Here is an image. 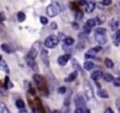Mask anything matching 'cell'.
<instances>
[{
  "label": "cell",
  "mask_w": 120,
  "mask_h": 113,
  "mask_svg": "<svg viewBox=\"0 0 120 113\" xmlns=\"http://www.w3.org/2000/svg\"><path fill=\"white\" fill-rule=\"evenodd\" d=\"M33 80L38 87V90L45 95H48V89L46 87V83L44 80V78L39 74H35L33 76Z\"/></svg>",
  "instance_id": "obj_1"
},
{
  "label": "cell",
  "mask_w": 120,
  "mask_h": 113,
  "mask_svg": "<svg viewBox=\"0 0 120 113\" xmlns=\"http://www.w3.org/2000/svg\"><path fill=\"white\" fill-rule=\"evenodd\" d=\"M58 43H59V38L54 35H49L44 41V45L48 49H54L58 45Z\"/></svg>",
  "instance_id": "obj_2"
},
{
  "label": "cell",
  "mask_w": 120,
  "mask_h": 113,
  "mask_svg": "<svg viewBox=\"0 0 120 113\" xmlns=\"http://www.w3.org/2000/svg\"><path fill=\"white\" fill-rule=\"evenodd\" d=\"M46 12H47V15L49 17H51V18L55 17L58 14V12H59V6H58V4H56V3L50 4L47 7V8H46Z\"/></svg>",
  "instance_id": "obj_3"
},
{
  "label": "cell",
  "mask_w": 120,
  "mask_h": 113,
  "mask_svg": "<svg viewBox=\"0 0 120 113\" xmlns=\"http://www.w3.org/2000/svg\"><path fill=\"white\" fill-rule=\"evenodd\" d=\"M39 49H40V42H39V41H37V42H35V43L32 45L30 50L28 51L27 56L30 57V58L35 59V58L38 56V53Z\"/></svg>",
  "instance_id": "obj_4"
},
{
  "label": "cell",
  "mask_w": 120,
  "mask_h": 113,
  "mask_svg": "<svg viewBox=\"0 0 120 113\" xmlns=\"http://www.w3.org/2000/svg\"><path fill=\"white\" fill-rule=\"evenodd\" d=\"M83 91H84V94H85V96H86V98H87L88 100L93 99V97H94L93 88H92L91 84H90L87 80H85V82H84V84H83Z\"/></svg>",
  "instance_id": "obj_5"
},
{
  "label": "cell",
  "mask_w": 120,
  "mask_h": 113,
  "mask_svg": "<svg viewBox=\"0 0 120 113\" xmlns=\"http://www.w3.org/2000/svg\"><path fill=\"white\" fill-rule=\"evenodd\" d=\"M73 102H74V105L76 107H85L86 106V103H85V99L83 98V96L81 94V93H78L74 96V99H73Z\"/></svg>",
  "instance_id": "obj_6"
},
{
  "label": "cell",
  "mask_w": 120,
  "mask_h": 113,
  "mask_svg": "<svg viewBox=\"0 0 120 113\" xmlns=\"http://www.w3.org/2000/svg\"><path fill=\"white\" fill-rule=\"evenodd\" d=\"M95 39L100 45L107 43V40H108L106 34H101V33H97V32H95Z\"/></svg>",
  "instance_id": "obj_7"
},
{
  "label": "cell",
  "mask_w": 120,
  "mask_h": 113,
  "mask_svg": "<svg viewBox=\"0 0 120 113\" xmlns=\"http://www.w3.org/2000/svg\"><path fill=\"white\" fill-rule=\"evenodd\" d=\"M40 58H41L42 62L44 63V64H45L46 66H49V65H50L49 52H48V50H47V49H41V51H40Z\"/></svg>",
  "instance_id": "obj_8"
},
{
  "label": "cell",
  "mask_w": 120,
  "mask_h": 113,
  "mask_svg": "<svg viewBox=\"0 0 120 113\" xmlns=\"http://www.w3.org/2000/svg\"><path fill=\"white\" fill-rule=\"evenodd\" d=\"M70 59V54L69 53H67V54H64V55H61L57 58V63L59 65L61 66H64L67 64L68 61Z\"/></svg>",
  "instance_id": "obj_9"
},
{
  "label": "cell",
  "mask_w": 120,
  "mask_h": 113,
  "mask_svg": "<svg viewBox=\"0 0 120 113\" xmlns=\"http://www.w3.org/2000/svg\"><path fill=\"white\" fill-rule=\"evenodd\" d=\"M25 61H26V64H27V65L33 70V71H38V64H36V62H35V59H33V58H30V57H26V59H25Z\"/></svg>",
  "instance_id": "obj_10"
},
{
  "label": "cell",
  "mask_w": 120,
  "mask_h": 113,
  "mask_svg": "<svg viewBox=\"0 0 120 113\" xmlns=\"http://www.w3.org/2000/svg\"><path fill=\"white\" fill-rule=\"evenodd\" d=\"M71 65H72V67L74 68V70H76V71H78V72H80L81 73V75H82V76H84V71H83V69H82V67L81 66V64L78 63V61L76 60V59H72L71 60Z\"/></svg>",
  "instance_id": "obj_11"
},
{
  "label": "cell",
  "mask_w": 120,
  "mask_h": 113,
  "mask_svg": "<svg viewBox=\"0 0 120 113\" xmlns=\"http://www.w3.org/2000/svg\"><path fill=\"white\" fill-rule=\"evenodd\" d=\"M103 75H104V73H103L101 70H97V71H94V72L91 74L90 78H91V79H93V80H95V81H98L99 78H103Z\"/></svg>",
  "instance_id": "obj_12"
},
{
  "label": "cell",
  "mask_w": 120,
  "mask_h": 113,
  "mask_svg": "<svg viewBox=\"0 0 120 113\" xmlns=\"http://www.w3.org/2000/svg\"><path fill=\"white\" fill-rule=\"evenodd\" d=\"M77 77H78V71H76V70H74L72 73H70L67 78H65V82H72V81H74L76 78H77Z\"/></svg>",
  "instance_id": "obj_13"
},
{
  "label": "cell",
  "mask_w": 120,
  "mask_h": 113,
  "mask_svg": "<svg viewBox=\"0 0 120 113\" xmlns=\"http://www.w3.org/2000/svg\"><path fill=\"white\" fill-rule=\"evenodd\" d=\"M95 7H96V2H95V0H89L87 2V4H86V9L85 10H86L87 13H91V12L94 11Z\"/></svg>",
  "instance_id": "obj_14"
},
{
  "label": "cell",
  "mask_w": 120,
  "mask_h": 113,
  "mask_svg": "<svg viewBox=\"0 0 120 113\" xmlns=\"http://www.w3.org/2000/svg\"><path fill=\"white\" fill-rule=\"evenodd\" d=\"M0 69L2 71H4L6 74H9V68L8 65L7 64V63L5 62V60L3 59V57L1 56V60H0Z\"/></svg>",
  "instance_id": "obj_15"
},
{
  "label": "cell",
  "mask_w": 120,
  "mask_h": 113,
  "mask_svg": "<svg viewBox=\"0 0 120 113\" xmlns=\"http://www.w3.org/2000/svg\"><path fill=\"white\" fill-rule=\"evenodd\" d=\"M4 88L6 90H10L13 88V83L10 81V78L8 76H6L5 77V81H4V84H3Z\"/></svg>",
  "instance_id": "obj_16"
},
{
  "label": "cell",
  "mask_w": 120,
  "mask_h": 113,
  "mask_svg": "<svg viewBox=\"0 0 120 113\" xmlns=\"http://www.w3.org/2000/svg\"><path fill=\"white\" fill-rule=\"evenodd\" d=\"M97 93H98V95L100 98H103V99H108V98L110 97L108 92H107L106 90H104V89H99Z\"/></svg>",
  "instance_id": "obj_17"
},
{
  "label": "cell",
  "mask_w": 120,
  "mask_h": 113,
  "mask_svg": "<svg viewBox=\"0 0 120 113\" xmlns=\"http://www.w3.org/2000/svg\"><path fill=\"white\" fill-rule=\"evenodd\" d=\"M1 49L3 50V51H5L6 53H8V54H10V53H12L13 52V49L9 46V45H8V44H6V43H4V44H2L1 45Z\"/></svg>",
  "instance_id": "obj_18"
},
{
  "label": "cell",
  "mask_w": 120,
  "mask_h": 113,
  "mask_svg": "<svg viewBox=\"0 0 120 113\" xmlns=\"http://www.w3.org/2000/svg\"><path fill=\"white\" fill-rule=\"evenodd\" d=\"M100 50H101V47H100V46H97V47H95V48L89 49L86 53H88V54H90V55H92V56H96V54H97L98 52H99Z\"/></svg>",
  "instance_id": "obj_19"
},
{
  "label": "cell",
  "mask_w": 120,
  "mask_h": 113,
  "mask_svg": "<svg viewBox=\"0 0 120 113\" xmlns=\"http://www.w3.org/2000/svg\"><path fill=\"white\" fill-rule=\"evenodd\" d=\"M109 25H110V27H111V29H112V31H115V30H117V28H118V26H119V21H117L116 19H112V20L110 21Z\"/></svg>",
  "instance_id": "obj_20"
},
{
  "label": "cell",
  "mask_w": 120,
  "mask_h": 113,
  "mask_svg": "<svg viewBox=\"0 0 120 113\" xmlns=\"http://www.w3.org/2000/svg\"><path fill=\"white\" fill-rule=\"evenodd\" d=\"M94 66H95L94 63L92 61H90V60L89 61H85L84 64H83V69L86 70V71H90L91 69L94 68Z\"/></svg>",
  "instance_id": "obj_21"
},
{
  "label": "cell",
  "mask_w": 120,
  "mask_h": 113,
  "mask_svg": "<svg viewBox=\"0 0 120 113\" xmlns=\"http://www.w3.org/2000/svg\"><path fill=\"white\" fill-rule=\"evenodd\" d=\"M95 20H96L97 24H98V25H100V24H103V23L105 22L106 17H105L104 15H98V16L95 18Z\"/></svg>",
  "instance_id": "obj_22"
},
{
  "label": "cell",
  "mask_w": 120,
  "mask_h": 113,
  "mask_svg": "<svg viewBox=\"0 0 120 113\" xmlns=\"http://www.w3.org/2000/svg\"><path fill=\"white\" fill-rule=\"evenodd\" d=\"M103 79H104V81H106V82H112L113 79H114V78H113L112 75H111L110 73H104V75H103Z\"/></svg>",
  "instance_id": "obj_23"
},
{
  "label": "cell",
  "mask_w": 120,
  "mask_h": 113,
  "mask_svg": "<svg viewBox=\"0 0 120 113\" xmlns=\"http://www.w3.org/2000/svg\"><path fill=\"white\" fill-rule=\"evenodd\" d=\"M74 43V38L71 36H66L64 39V44L67 46H71Z\"/></svg>",
  "instance_id": "obj_24"
},
{
  "label": "cell",
  "mask_w": 120,
  "mask_h": 113,
  "mask_svg": "<svg viewBox=\"0 0 120 113\" xmlns=\"http://www.w3.org/2000/svg\"><path fill=\"white\" fill-rule=\"evenodd\" d=\"M104 64H105V66L107 67V68H109V69H112V67H113V62L110 59V58H105V60H104Z\"/></svg>",
  "instance_id": "obj_25"
},
{
  "label": "cell",
  "mask_w": 120,
  "mask_h": 113,
  "mask_svg": "<svg viewBox=\"0 0 120 113\" xmlns=\"http://www.w3.org/2000/svg\"><path fill=\"white\" fill-rule=\"evenodd\" d=\"M0 113H11L9 111V109L7 107L6 104L3 103V102L0 103Z\"/></svg>",
  "instance_id": "obj_26"
},
{
  "label": "cell",
  "mask_w": 120,
  "mask_h": 113,
  "mask_svg": "<svg viewBox=\"0 0 120 113\" xmlns=\"http://www.w3.org/2000/svg\"><path fill=\"white\" fill-rule=\"evenodd\" d=\"M15 106H16V107H18L19 109H22V108H24L25 104H24V102H23L22 99H18V100H16V102H15Z\"/></svg>",
  "instance_id": "obj_27"
},
{
  "label": "cell",
  "mask_w": 120,
  "mask_h": 113,
  "mask_svg": "<svg viewBox=\"0 0 120 113\" xmlns=\"http://www.w3.org/2000/svg\"><path fill=\"white\" fill-rule=\"evenodd\" d=\"M71 94H72V91L71 90H69V93L65 97V99H64V105L67 106H68L69 104H70V99H71Z\"/></svg>",
  "instance_id": "obj_28"
},
{
  "label": "cell",
  "mask_w": 120,
  "mask_h": 113,
  "mask_svg": "<svg viewBox=\"0 0 120 113\" xmlns=\"http://www.w3.org/2000/svg\"><path fill=\"white\" fill-rule=\"evenodd\" d=\"M25 14L22 12V11H20V12H18V14H17V19H18V21H20V22H22V21H24V20H25Z\"/></svg>",
  "instance_id": "obj_29"
},
{
  "label": "cell",
  "mask_w": 120,
  "mask_h": 113,
  "mask_svg": "<svg viewBox=\"0 0 120 113\" xmlns=\"http://www.w3.org/2000/svg\"><path fill=\"white\" fill-rule=\"evenodd\" d=\"M91 26H89L87 23H85L83 26H82V33L85 34V35H88L91 33Z\"/></svg>",
  "instance_id": "obj_30"
},
{
  "label": "cell",
  "mask_w": 120,
  "mask_h": 113,
  "mask_svg": "<svg viewBox=\"0 0 120 113\" xmlns=\"http://www.w3.org/2000/svg\"><path fill=\"white\" fill-rule=\"evenodd\" d=\"M118 43H120V29L117 30L115 35H114V44L117 46Z\"/></svg>",
  "instance_id": "obj_31"
},
{
  "label": "cell",
  "mask_w": 120,
  "mask_h": 113,
  "mask_svg": "<svg viewBox=\"0 0 120 113\" xmlns=\"http://www.w3.org/2000/svg\"><path fill=\"white\" fill-rule=\"evenodd\" d=\"M82 17H83V13L81 10H77L75 12V19L76 20H82Z\"/></svg>",
  "instance_id": "obj_32"
},
{
  "label": "cell",
  "mask_w": 120,
  "mask_h": 113,
  "mask_svg": "<svg viewBox=\"0 0 120 113\" xmlns=\"http://www.w3.org/2000/svg\"><path fill=\"white\" fill-rule=\"evenodd\" d=\"M67 88L65 87V86H61V87H59L58 89H57V92L58 93H60V94H64V93H66L67 92Z\"/></svg>",
  "instance_id": "obj_33"
},
{
  "label": "cell",
  "mask_w": 120,
  "mask_h": 113,
  "mask_svg": "<svg viewBox=\"0 0 120 113\" xmlns=\"http://www.w3.org/2000/svg\"><path fill=\"white\" fill-rule=\"evenodd\" d=\"M86 23H87L89 26H91V27H94V26L97 24V22H96V20H95V19H89V20H87Z\"/></svg>",
  "instance_id": "obj_34"
},
{
  "label": "cell",
  "mask_w": 120,
  "mask_h": 113,
  "mask_svg": "<svg viewBox=\"0 0 120 113\" xmlns=\"http://www.w3.org/2000/svg\"><path fill=\"white\" fill-rule=\"evenodd\" d=\"M112 84H113L114 87H120V77L115 78L112 81Z\"/></svg>",
  "instance_id": "obj_35"
},
{
  "label": "cell",
  "mask_w": 120,
  "mask_h": 113,
  "mask_svg": "<svg viewBox=\"0 0 120 113\" xmlns=\"http://www.w3.org/2000/svg\"><path fill=\"white\" fill-rule=\"evenodd\" d=\"M39 21H40V22H41V24H43V25H46L47 23H48V18H46V17H44V16H41L40 18H39Z\"/></svg>",
  "instance_id": "obj_36"
},
{
  "label": "cell",
  "mask_w": 120,
  "mask_h": 113,
  "mask_svg": "<svg viewBox=\"0 0 120 113\" xmlns=\"http://www.w3.org/2000/svg\"><path fill=\"white\" fill-rule=\"evenodd\" d=\"M73 113H84V109L82 107H76Z\"/></svg>",
  "instance_id": "obj_37"
},
{
  "label": "cell",
  "mask_w": 120,
  "mask_h": 113,
  "mask_svg": "<svg viewBox=\"0 0 120 113\" xmlns=\"http://www.w3.org/2000/svg\"><path fill=\"white\" fill-rule=\"evenodd\" d=\"M101 4L103 6H110L112 4V0H102Z\"/></svg>",
  "instance_id": "obj_38"
},
{
  "label": "cell",
  "mask_w": 120,
  "mask_h": 113,
  "mask_svg": "<svg viewBox=\"0 0 120 113\" xmlns=\"http://www.w3.org/2000/svg\"><path fill=\"white\" fill-rule=\"evenodd\" d=\"M95 57H96V56H92V55H90V54H88V53H85V54H84V58H85V59H88V60L95 59Z\"/></svg>",
  "instance_id": "obj_39"
},
{
  "label": "cell",
  "mask_w": 120,
  "mask_h": 113,
  "mask_svg": "<svg viewBox=\"0 0 120 113\" xmlns=\"http://www.w3.org/2000/svg\"><path fill=\"white\" fill-rule=\"evenodd\" d=\"M103 113H114V111L111 107H107V108H105V110H104Z\"/></svg>",
  "instance_id": "obj_40"
},
{
  "label": "cell",
  "mask_w": 120,
  "mask_h": 113,
  "mask_svg": "<svg viewBox=\"0 0 120 113\" xmlns=\"http://www.w3.org/2000/svg\"><path fill=\"white\" fill-rule=\"evenodd\" d=\"M86 4H87L86 0H79V5L80 6H85Z\"/></svg>",
  "instance_id": "obj_41"
},
{
  "label": "cell",
  "mask_w": 120,
  "mask_h": 113,
  "mask_svg": "<svg viewBox=\"0 0 120 113\" xmlns=\"http://www.w3.org/2000/svg\"><path fill=\"white\" fill-rule=\"evenodd\" d=\"M65 37H66V36H64V35H63V34H60V33L58 34V38H59V40H63V41H64Z\"/></svg>",
  "instance_id": "obj_42"
},
{
  "label": "cell",
  "mask_w": 120,
  "mask_h": 113,
  "mask_svg": "<svg viewBox=\"0 0 120 113\" xmlns=\"http://www.w3.org/2000/svg\"><path fill=\"white\" fill-rule=\"evenodd\" d=\"M18 113H28V112H27V110H26V109H24V108H22V109H20Z\"/></svg>",
  "instance_id": "obj_43"
},
{
  "label": "cell",
  "mask_w": 120,
  "mask_h": 113,
  "mask_svg": "<svg viewBox=\"0 0 120 113\" xmlns=\"http://www.w3.org/2000/svg\"><path fill=\"white\" fill-rule=\"evenodd\" d=\"M1 21H5V15H4V12H1Z\"/></svg>",
  "instance_id": "obj_44"
},
{
  "label": "cell",
  "mask_w": 120,
  "mask_h": 113,
  "mask_svg": "<svg viewBox=\"0 0 120 113\" xmlns=\"http://www.w3.org/2000/svg\"><path fill=\"white\" fill-rule=\"evenodd\" d=\"M51 27H52V28H53V29H56V28H57V26H56V23H55V22H52V24H51Z\"/></svg>",
  "instance_id": "obj_45"
},
{
  "label": "cell",
  "mask_w": 120,
  "mask_h": 113,
  "mask_svg": "<svg viewBox=\"0 0 120 113\" xmlns=\"http://www.w3.org/2000/svg\"><path fill=\"white\" fill-rule=\"evenodd\" d=\"M72 27H73L74 29H78V28H79V26H78V24H77L76 22H73V23H72Z\"/></svg>",
  "instance_id": "obj_46"
},
{
  "label": "cell",
  "mask_w": 120,
  "mask_h": 113,
  "mask_svg": "<svg viewBox=\"0 0 120 113\" xmlns=\"http://www.w3.org/2000/svg\"><path fill=\"white\" fill-rule=\"evenodd\" d=\"M84 113H91V111H90V109L86 108V109H84Z\"/></svg>",
  "instance_id": "obj_47"
},
{
  "label": "cell",
  "mask_w": 120,
  "mask_h": 113,
  "mask_svg": "<svg viewBox=\"0 0 120 113\" xmlns=\"http://www.w3.org/2000/svg\"><path fill=\"white\" fill-rule=\"evenodd\" d=\"M52 113H62V112H61V111H59V110H56V109H55V110H53Z\"/></svg>",
  "instance_id": "obj_48"
},
{
  "label": "cell",
  "mask_w": 120,
  "mask_h": 113,
  "mask_svg": "<svg viewBox=\"0 0 120 113\" xmlns=\"http://www.w3.org/2000/svg\"><path fill=\"white\" fill-rule=\"evenodd\" d=\"M40 1H41V2H44V1H45V0H40Z\"/></svg>",
  "instance_id": "obj_49"
},
{
  "label": "cell",
  "mask_w": 120,
  "mask_h": 113,
  "mask_svg": "<svg viewBox=\"0 0 120 113\" xmlns=\"http://www.w3.org/2000/svg\"><path fill=\"white\" fill-rule=\"evenodd\" d=\"M119 113H120V108H119Z\"/></svg>",
  "instance_id": "obj_50"
},
{
  "label": "cell",
  "mask_w": 120,
  "mask_h": 113,
  "mask_svg": "<svg viewBox=\"0 0 120 113\" xmlns=\"http://www.w3.org/2000/svg\"><path fill=\"white\" fill-rule=\"evenodd\" d=\"M119 75H120V73H119Z\"/></svg>",
  "instance_id": "obj_51"
}]
</instances>
